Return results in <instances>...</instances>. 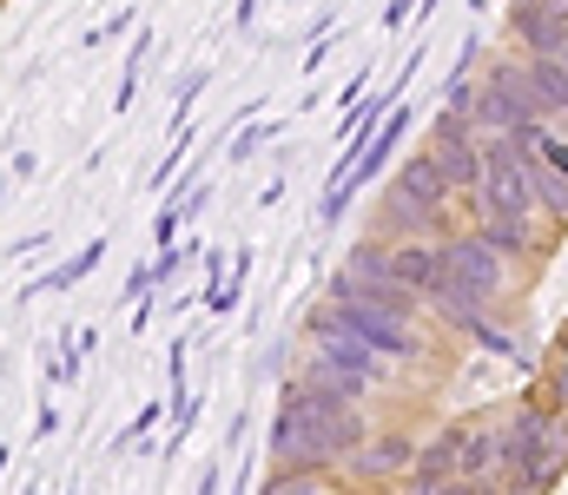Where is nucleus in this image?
Instances as JSON below:
<instances>
[{
    "mask_svg": "<svg viewBox=\"0 0 568 495\" xmlns=\"http://www.w3.org/2000/svg\"><path fill=\"white\" fill-rule=\"evenodd\" d=\"M371 436L364 403L324 396L304 377H291L278 390V423H272V470H304V476H331L351 463V450Z\"/></svg>",
    "mask_w": 568,
    "mask_h": 495,
    "instance_id": "obj_1",
    "label": "nucleus"
},
{
    "mask_svg": "<svg viewBox=\"0 0 568 495\" xmlns=\"http://www.w3.org/2000/svg\"><path fill=\"white\" fill-rule=\"evenodd\" d=\"M463 120H469L483 140H489V133L516 140L523 153H529V146L549 133V126H542L549 113H542V100L529 93V73H523V66H489V73L469 86V106H463Z\"/></svg>",
    "mask_w": 568,
    "mask_h": 495,
    "instance_id": "obj_2",
    "label": "nucleus"
},
{
    "mask_svg": "<svg viewBox=\"0 0 568 495\" xmlns=\"http://www.w3.org/2000/svg\"><path fill=\"white\" fill-rule=\"evenodd\" d=\"M503 450H509V470H503V483L516 476V483H562L568 470V423L556 410H542V403H523L509 423H503Z\"/></svg>",
    "mask_w": 568,
    "mask_h": 495,
    "instance_id": "obj_3",
    "label": "nucleus"
},
{
    "mask_svg": "<svg viewBox=\"0 0 568 495\" xmlns=\"http://www.w3.org/2000/svg\"><path fill=\"white\" fill-rule=\"evenodd\" d=\"M324 324L351 330L364 350H377L384 363H404V357H417V318H397V311H384V305H364V298H344V305H324L317 311Z\"/></svg>",
    "mask_w": 568,
    "mask_h": 495,
    "instance_id": "obj_4",
    "label": "nucleus"
},
{
    "mask_svg": "<svg viewBox=\"0 0 568 495\" xmlns=\"http://www.w3.org/2000/svg\"><path fill=\"white\" fill-rule=\"evenodd\" d=\"M410 470H417V436L410 430H377L344 463V476H357V483H404Z\"/></svg>",
    "mask_w": 568,
    "mask_h": 495,
    "instance_id": "obj_5",
    "label": "nucleus"
},
{
    "mask_svg": "<svg viewBox=\"0 0 568 495\" xmlns=\"http://www.w3.org/2000/svg\"><path fill=\"white\" fill-rule=\"evenodd\" d=\"M503 470H509L503 430L496 423H463V436H456V483H496Z\"/></svg>",
    "mask_w": 568,
    "mask_h": 495,
    "instance_id": "obj_6",
    "label": "nucleus"
},
{
    "mask_svg": "<svg viewBox=\"0 0 568 495\" xmlns=\"http://www.w3.org/2000/svg\"><path fill=\"white\" fill-rule=\"evenodd\" d=\"M516 40L529 47V60H562L568 53V20H556L542 0H516Z\"/></svg>",
    "mask_w": 568,
    "mask_h": 495,
    "instance_id": "obj_7",
    "label": "nucleus"
},
{
    "mask_svg": "<svg viewBox=\"0 0 568 495\" xmlns=\"http://www.w3.org/2000/svg\"><path fill=\"white\" fill-rule=\"evenodd\" d=\"M390 278L410 291V298H429L436 291V278H443V251L417 238V245H390Z\"/></svg>",
    "mask_w": 568,
    "mask_h": 495,
    "instance_id": "obj_8",
    "label": "nucleus"
},
{
    "mask_svg": "<svg viewBox=\"0 0 568 495\" xmlns=\"http://www.w3.org/2000/svg\"><path fill=\"white\" fill-rule=\"evenodd\" d=\"M390 192H404V198H410V205H424V212H443V205L456 198V192H449V178L436 172V159H429V153H410Z\"/></svg>",
    "mask_w": 568,
    "mask_h": 495,
    "instance_id": "obj_9",
    "label": "nucleus"
},
{
    "mask_svg": "<svg viewBox=\"0 0 568 495\" xmlns=\"http://www.w3.org/2000/svg\"><path fill=\"white\" fill-rule=\"evenodd\" d=\"M436 225H443V212L410 205L404 192H384V205H377V231H390V245H410V231H436Z\"/></svg>",
    "mask_w": 568,
    "mask_h": 495,
    "instance_id": "obj_10",
    "label": "nucleus"
},
{
    "mask_svg": "<svg viewBox=\"0 0 568 495\" xmlns=\"http://www.w3.org/2000/svg\"><path fill=\"white\" fill-rule=\"evenodd\" d=\"M476 238H483L496 258H529V251H536V231H529L523 218H483Z\"/></svg>",
    "mask_w": 568,
    "mask_h": 495,
    "instance_id": "obj_11",
    "label": "nucleus"
},
{
    "mask_svg": "<svg viewBox=\"0 0 568 495\" xmlns=\"http://www.w3.org/2000/svg\"><path fill=\"white\" fill-rule=\"evenodd\" d=\"M529 93L542 100V113H568V60H529Z\"/></svg>",
    "mask_w": 568,
    "mask_h": 495,
    "instance_id": "obj_12",
    "label": "nucleus"
},
{
    "mask_svg": "<svg viewBox=\"0 0 568 495\" xmlns=\"http://www.w3.org/2000/svg\"><path fill=\"white\" fill-rule=\"evenodd\" d=\"M456 436H463V423H449V430L417 443V476H456Z\"/></svg>",
    "mask_w": 568,
    "mask_h": 495,
    "instance_id": "obj_13",
    "label": "nucleus"
},
{
    "mask_svg": "<svg viewBox=\"0 0 568 495\" xmlns=\"http://www.w3.org/2000/svg\"><path fill=\"white\" fill-rule=\"evenodd\" d=\"M529 192H536V205H549V218H562L568 225V178L556 172V165L529 159Z\"/></svg>",
    "mask_w": 568,
    "mask_h": 495,
    "instance_id": "obj_14",
    "label": "nucleus"
},
{
    "mask_svg": "<svg viewBox=\"0 0 568 495\" xmlns=\"http://www.w3.org/2000/svg\"><path fill=\"white\" fill-rule=\"evenodd\" d=\"M258 495H337L331 476H304V470H272Z\"/></svg>",
    "mask_w": 568,
    "mask_h": 495,
    "instance_id": "obj_15",
    "label": "nucleus"
},
{
    "mask_svg": "<svg viewBox=\"0 0 568 495\" xmlns=\"http://www.w3.org/2000/svg\"><path fill=\"white\" fill-rule=\"evenodd\" d=\"M100 258H106V238H93V245H87V251H80L73 265H60V271H53V278H40L33 291H73V285H80V278H87V271L100 265Z\"/></svg>",
    "mask_w": 568,
    "mask_h": 495,
    "instance_id": "obj_16",
    "label": "nucleus"
},
{
    "mask_svg": "<svg viewBox=\"0 0 568 495\" xmlns=\"http://www.w3.org/2000/svg\"><path fill=\"white\" fill-rule=\"evenodd\" d=\"M397 495H463V483H456V476H417V470H410V476L397 483Z\"/></svg>",
    "mask_w": 568,
    "mask_h": 495,
    "instance_id": "obj_17",
    "label": "nucleus"
},
{
    "mask_svg": "<svg viewBox=\"0 0 568 495\" xmlns=\"http://www.w3.org/2000/svg\"><path fill=\"white\" fill-rule=\"evenodd\" d=\"M272 133H278V126H245V133L232 140V159H252V153H258V146H265Z\"/></svg>",
    "mask_w": 568,
    "mask_h": 495,
    "instance_id": "obj_18",
    "label": "nucleus"
},
{
    "mask_svg": "<svg viewBox=\"0 0 568 495\" xmlns=\"http://www.w3.org/2000/svg\"><path fill=\"white\" fill-rule=\"evenodd\" d=\"M179 231H185V218H179V212H159V231H152V238H159V251H172V238H179Z\"/></svg>",
    "mask_w": 568,
    "mask_h": 495,
    "instance_id": "obj_19",
    "label": "nucleus"
},
{
    "mask_svg": "<svg viewBox=\"0 0 568 495\" xmlns=\"http://www.w3.org/2000/svg\"><path fill=\"white\" fill-rule=\"evenodd\" d=\"M410 7H417V0H390V13H384V27H404V20H410Z\"/></svg>",
    "mask_w": 568,
    "mask_h": 495,
    "instance_id": "obj_20",
    "label": "nucleus"
},
{
    "mask_svg": "<svg viewBox=\"0 0 568 495\" xmlns=\"http://www.w3.org/2000/svg\"><path fill=\"white\" fill-rule=\"evenodd\" d=\"M503 495H549V483H516V476H509V489Z\"/></svg>",
    "mask_w": 568,
    "mask_h": 495,
    "instance_id": "obj_21",
    "label": "nucleus"
},
{
    "mask_svg": "<svg viewBox=\"0 0 568 495\" xmlns=\"http://www.w3.org/2000/svg\"><path fill=\"white\" fill-rule=\"evenodd\" d=\"M252 13H258V0H239V27H245V20H252Z\"/></svg>",
    "mask_w": 568,
    "mask_h": 495,
    "instance_id": "obj_22",
    "label": "nucleus"
},
{
    "mask_svg": "<svg viewBox=\"0 0 568 495\" xmlns=\"http://www.w3.org/2000/svg\"><path fill=\"white\" fill-rule=\"evenodd\" d=\"M429 7H436V0H424V13H429Z\"/></svg>",
    "mask_w": 568,
    "mask_h": 495,
    "instance_id": "obj_23",
    "label": "nucleus"
},
{
    "mask_svg": "<svg viewBox=\"0 0 568 495\" xmlns=\"http://www.w3.org/2000/svg\"><path fill=\"white\" fill-rule=\"evenodd\" d=\"M20 495H40V489H20Z\"/></svg>",
    "mask_w": 568,
    "mask_h": 495,
    "instance_id": "obj_24",
    "label": "nucleus"
},
{
    "mask_svg": "<svg viewBox=\"0 0 568 495\" xmlns=\"http://www.w3.org/2000/svg\"><path fill=\"white\" fill-rule=\"evenodd\" d=\"M562 60H568V53H562Z\"/></svg>",
    "mask_w": 568,
    "mask_h": 495,
    "instance_id": "obj_25",
    "label": "nucleus"
}]
</instances>
